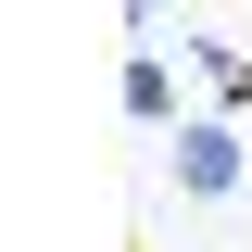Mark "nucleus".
Here are the masks:
<instances>
[{
	"mask_svg": "<svg viewBox=\"0 0 252 252\" xmlns=\"http://www.w3.org/2000/svg\"><path fill=\"white\" fill-rule=\"evenodd\" d=\"M114 101H126V126H189V114H177V76H164V51H126V89H114Z\"/></svg>",
	"mask_w": 252,
	"mask_h": 252,
	"instance_id": "obj_2",
	"label": "nucleus"
},
{
	"mask_svg": "<svg viewBox=\"0 0 252 252\" xmlns=\"http://www.w3.org/2000/svg\"><path fill=\"white\" fill-rule=\"evenodd\" d=\"M177 189L189 202H240L252 189V126L240 114H189L177 126Z\"/></svg>",
	"mask_w": 252,
	"mask_h": 252,
	"instance_id": "obj_1",
	"label": "nucleus"
}]
</instances>
